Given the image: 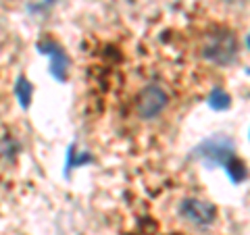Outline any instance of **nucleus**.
<instances>
[{
    "label": "nucleus",
    "instance_id": "7",
    "mask_svg": "<svg viewBox=\"0 0 250 235\" xmlns=\"http://www.w3.org/2000/svg\"><path fill=\"white\" fill-rule=\"evenodd\" d=\"M17 96L21 100V106L27 108L29 106V100H31V85L27 79H23V77H19V83H17Z\"/></svg>",
    "mask_w": 250,
    "mask_h": 235
},
{
    "label": "nucleus",
    "instance_id": "5",
    "mask_svg": "<svg viewBox=\"0 0 250 235\" xmlns=\"http://www.w3.org/2000/svg\"><path fill=\"white\" fill-rule=\"evenodd\" d=\"M38 50L42 54H48L52 59V75L57 77L59 81H65L67 77V67H69V59L65 57L61 46H57L54 42H40L38 44Z\"/></svg>",
    "mask_w": 250,
    "mask_h": 235
},
{
    "label": "nucleus",
    "instance_id": "1",
    "mask_svg": "<svg viewBox=\"0 0 250 235\" xmlns=\"http://www.w3.org/2000/svg\"><path fill=\"white\" fill-rule=\"evenodd\" d=\"M202 57L208 62L219 67H225L236 60L238 57V40L231 31H215L207 38L205 46H202Z\"/></svg>",
    "mask_w": 250,
    "mask_h": 235
},
{
    "label": "nucleus",
    "instance_id": "3",
    "mask_svg": "<svg viewBox=\"0 0 250 235\" xmlns=\"http://www.w3.org/2000/svg\"><path fill=\"white\" fill-rule=\"evenodd\" d=\"M194 156H198V158H202L208 164H221V167H225L229 160L236 158V156H233L231 142L229 139H225V137H210V139H207L205 144H200L196 148Z\"/></svg>",
    "mask_w": 250,
    "mask_h": 235
},
{
    "label": "nucleus",
    "instance_id": "2",
    "mask_svg": "<svg viewBox=\"0 0 250 235\" xmlns=\"http://www.w3.org/2000/svg\"><path fill=\"white\" fill-rule=\"evenodd\" d=\"M167 102H169L167 92L163 90L159 83H148L138 96V115L142 117V119L150 121L165 111Z\"/></svg>",
    "mask_w": 250,
    "mask_h": 235
},
{
    "label": "nucleus",
    "instance_id": "4",
    "mask_svg": "<svg viewBox=\"0 0 250 235\" xmlns=\"http://www.w3.org/2000/svg\"><path fill=\"white\" fill-rule=\"evenodd\" d=\"M179 215H182V218L188 223L198 225V227H207V225H210L215 221L217 210L207 200L186 198V200H182V204H179Z\"/></svg>",
    "mask_w": 250,
    "mask_h": 235
},
{
    "label": "nucleus",
    "instance_id": "6",
    "mask_svg": "<svg viewBox=\"0 0 250 235\" xmlns=\"http://www.w3.org/2000/svg\"><path fill=\"white\" fill-rule=\"evenodd\" d=\"M208 106L210 108H215V111H223V108H228L229 106V96L225 94L221 88H215L213 92L208 94Z\"/></svg>",
    "mask_w": 250,
    "mask_h": 235
}]
</instances>
